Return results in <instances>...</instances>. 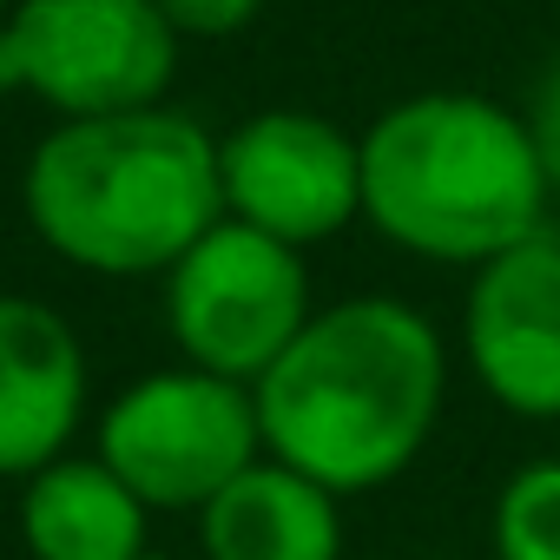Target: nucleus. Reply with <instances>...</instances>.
<instances>
[{
	"instance_id": "nucleus-16",
	"label": "nucleus",
	"mask_w": 560,
	"mask_h": 560,
	"mask_svg": "<svg viewBox=\"0 0 560 560\" xmlns=\"http://www.w3.org/2000/svg\"><path fill=\"white\" fill-rule=\"evenodd\" d=\"M8 14H14V0H0V21H8Z\"/></svg>"
},
{
	"instance_id": "nucleus-14",
	"label": "nucleus",
	"mask_w": 560,
	"mask_h": 560,
	"mask_svg": "<svg viewBox=\"0 0 560 560\" xmlns=\"http://www.w3.org/2000/svg\"><path fill=\"white\" fill-rule=\"evenodd\" d=\"M521 119H527L534 152H540V165H547V185H553V198H560V54L540 67V80H534Z\"/></svg>"
},
{
	"instance_id": "nucleus-8",
	"label": "nucleus",
	"mask_w": 560,
	"mask_h": 560,
	"mask_svg": "<svg viewBox=\"0 0 560 560\" xmlns=\"http://www.w3.org/2000/svg\"><path fill=\"white\" fill-rule=\"evenodd\" d=\"M462 350L475 383L521 422H560V237L488 257L468 277Z\"/></svg>"
},
{
	"instance_id": "nucleus-1",
	"label": "nucleus",
	"mask_w": 560,
	"mask_h": 560,
	"mask_svg": "<svg viewBox=\"0 0 560 560\" xmlns=\"http://www.w3.org/2000/svg\"><path fill=\"white\" fill-rule=\"evenodd\" d=\"M250 396L264 455L350 501L429 448L448 402V350L416 304L343 298L298 330Z\"/></svg>"
},
{
	"instance_id": "nucleus-12",
	"label": "nucleus",
	"mask_w": 560,
	"mask_h": 560,
	"mask_svg": "<svg viewBox=\"0 0 560 560\" xmlns=\"http://www.w3.org/2000/svg\"><path fill=\"white\" fill-rule=\"evenodd\" d=\"M494 560H560V462H527L501 481L488 514Z\"/></svg>"
},
{
	"instance_id": "nucleus-2",
	"label": "nucleus",
	"mask_w": 560,
	"mask_h": 560,
	"mask_svg": "<svg viewBox=\"0 0 560 560\" xmlns=\"http://www.w3.org/2000/svg\"><path fill=\"white\" fill-rule=\"evenodd\" d=\"M21 211L73 270L165 277L224 218L218 132L172 106L60 119L27 152Z\"/></svg>"
},
{
	"instance_id": "nucleus-10",
	"label": "nucleus",
	"mask_w": 560,
	"mask_h": 560,
	"mask_svg": "<svg viewBox=\"0 0 560 560\" xmlns=\"http://www.w3.org/2000/svg\"><path fill=\"white\" fill-rule=\"evenodd\" d=\"M198 547L205 560H337L343 494L264 455L198 508Z\"/></svg>"
},
{
	"instance_id": "nucleus-7",
	"label": "nucleus",
	"mask_w": 560,
	"mask_h": 560,
	"mask_svg": "<svg viewBox=\"0 0 560 560\" xmlns=\"http://www.w3.org/2000/svg\"><path fill=\"white\" fill-rule=\"evenodd\" d=\"M218 191L224 218L311 250L363 218V145L324 113L264 106L218 132Z\"/></svg>"
},
{
	"instance_id": "nucleus-3",
	"label": "nucleus",
	"mask_w": 560,
	"mask_h": 560,
	"mask_svg": "<svg viewBox=\"0 0 560 560\" xmlns=\"http://www.w3.org/2000/svg\"><path fill=\"white\" fill-rule=\"evenodd\" d=\"M363 224L422 264L481 270L547 231V165L514 106L488 93H409L363 132Z\"/></svg>"
},
{
	"instance_id": "nucleus-15",
	"label": "nucleus",
	"mask_w": 560,
	"mask_h": 560,
	"mask_svg": "<svg viewBox=\"0 0 560 560\" xmlns=\"http://www.w3.org/2000/svg\"><path fill=\"white\" fill-rule=\"evenodd\" d=\"M0 527H8V475H0Z\"/></svg>"
},
{
	"instance_id": "nucleus-11",
	"label": "nucleus",
	"mask_w": 560,
	"mask_h": 560,
	"mask_svg": "<svg viewBox=\"0 0 560 560\" xmlns=\"http://www.w3.org/2000/svg\"><path fill=\"white\" fill-rule=\"evenodd\" d=\"M145 521L152 508L100 455H60L21 488L27 560H145Z\"/></svg>"
},
{
	"instance_id": "nucleus-6",
	"label": "nucleus",
	"mask_w": 560,
	"mask_h": 560,
	"mask_svg": "<svg viewBox=\"0 0 560 560\" xmlns=\"http://www.w3.org/2000/svg\"><path fill=\"white\" fill-rule=\"evenodd\" d=\"M317 317L304 250L277 244L237 218H218L165 270V330L191 370L257 383Z\"/></svg>"
},
{
	"instance_id": "nucleus-17",
	"label": "nucleus",
	"mask_w": 560,
	"mask_h": 560,
	"mask_svg": "<svg viewBox=\"0 0 560 560\" xmlns=\"http://www.w3.org/2000/svg\"><path fill=\"white\" fill-rule=\"evenodd\" d=\"M145 560H172V553H145Z\"/></svg>"
},
{
	"instance_id": "nucleus-13",
	"label": "nucleus",
	"mask_w": 560,
	"mask_h": 560,
	"mask_svg": "<svg viewBox=\"0 0 560 560\" xmlns=\"http://www.w3.org/2000/svg\"><path fill=\"white\" fill-rule=\"evenodd\" d=\"M152 8L178 40H231L264 14V0H152Z\"/></svg>"
},
{
	"instance_id": "nucleus-4",
	"label": "nucleus",
	"mask_w": 560,
	"mask_h": 560,
	"mask_svg": "<svg viewBox=\"0 0 560 560\" xmlns=\"http://www.w3.org/2000/svg\"><path fill=\"white\" fill-rule=\"evenodd\" d=\"M185 40L152 0H14L0 21V100L54 119H113L165 106Z\"/></svg>"
},
{
	"instance_id": "nucleus-9",
	"label": "nucleus",
	"mask_w": 560,
	"mask_h": 560,
	"mask_svg": "<svg viewBox=\"0 0 560 560\" xmlns=\"http://www.w3.org/2000/svg\"><path fill=\"white\" fill-rule=\"evenodd\" d=\"M86 422V350L80 330L40 304L0 291V475L27 481L73 455Z\"/></svg>"
},
{
	"instance_id": "nucleus-5",
	"label": "nucleus",
	"mask_w": 560,
	"mask_h": 560,
	"mask_svg": "<svg viewBox=\"0 0 560 560\" xmlns=\"http://www.w3.org/2000/svg\"><path fill=\"white\" fill-rule=\"evenodd\" d=\"M93 455L152 514H198L218 488H231L250 462H264L257 396L191 363L152 370L100 409Z\"/></svg>"
}]
</instances>
